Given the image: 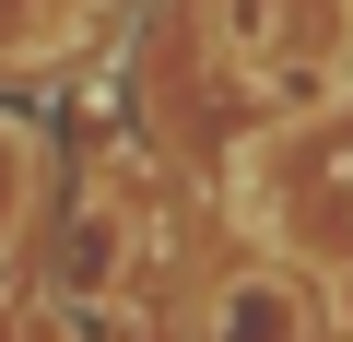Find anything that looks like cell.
Segmentation results:
<instances>
[{"label": "cell", "mask_w": 353, "mask_h": 342, "mask_svg": "<svg viewBox=\"0 0 353 342\" xmlns=\"http://www.w3.org/2000/svg\"><path fill=\"white\" fill-rule=\"evenodd\" d=\"M330 342H353V272H330Z\"/></svg>", "instance_id": "cell-5"}, {"label": "cell", "mask_w": 353, "mask_h": 342, "mask_svg": "<svg viewBox=\"0 0 353 342\" xmlns=\"http://www.w3.org/2000/svg\"><path fill=\"white\" fill-rule=\"evenodd\" d=\"M36 213H48V130L0 106V307H24V260H36Z\"/></svg>", "instance_id": "cell-3"}, {"label": "cell", "mask_w": 353, "mask_h": 342, "mask_svg": "<svg viewBox=\"0 0 353 342\" xmlns=\"http://www.w3.org/2000/svg\"><path fill=\"white\" fill-rule=\"evenodd\" d=\"M106 0H0V71H59L71 48H94Z\"/></svg>", "instance_id": "cell-4"}, {"label": "cell", "mask_w": 353, "mask_h": 342, "mask_svg": "<svg viewBox=\"0 0 353 342\" xmlns=\"http://www.w3.org/2000/svg\"><path fill=\"white\" fill-rule=\"evenodd\" d=\"M201 36L271 130L353 106V0H201Z\"/></svg>", "instance_id": "cell-1"}, {"label": "cell", "mask_w": 353, "mask_h": 342, "mask_svg": "<svg viewBox=\"0 0 353 342\" xmlns=\"http://www.w3.org/2000/svg\"><path fill=\"white\" fill-rule=\"evenodd\" d=\"M189 342H330V283L283 248H236L189 319Z\"/></svg>", "instance_id": "cell-2"}]
</instances>
